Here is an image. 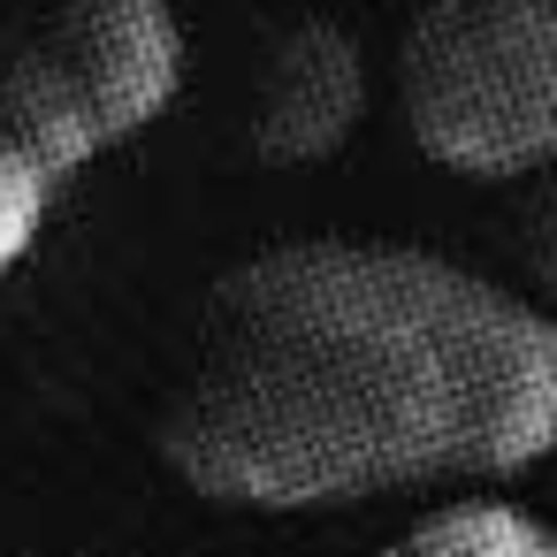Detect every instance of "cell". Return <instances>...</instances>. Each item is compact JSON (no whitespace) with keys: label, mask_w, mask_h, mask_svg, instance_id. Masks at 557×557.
Returning a JSON list of instances; mask_svg holds the SVG:
<instances>
[{"label":"cell","mask_w":557,"mask_h":557,"mask_svg":"<svg viewBox=\"0 0 557 557\" xmlns=\"http://www.w3.org/2000/svg\"><path fill=\"white\" fill-rule=\"evenodd\" d=\"M557 450V313L389 237H290L191 313L161 458L230 511L519 481Z\"/></svg>","instance_id":"6da1fadb"},{"label":"cell","mask_w":557,"mask_h":557,"mask_svg":"<svg viewBox=\"0 0 557 557\" xmlns=\"http://www.w3.org/2000/svg\"><path fill=\"white\" fill-rule=\"evenodd\" d=\"M412 146L466 184L557 161V0H428L397 47Z\"/></svg>","instance_id":"7a4b0ae2"},{"label":"cell","mask_w":557,"mask_h":557,"mask_svg":"<svg viewBox=\"0 0 557 557\" xmlns=\"http://www.w3.org/2000/svg\"><path fill=\"white\" fill-rule=\"evenodd\" d=\"M184 92L176 0H62L0 70V115L54 176L146 138Z\"/></svg>","instance_id":"3957f363"},{"label":"cell","mask_w":557,"mask_h":557,"mask_svg":"<svg viewBox=\"0 0 557 557\" xmlns=\"http://www.w3.org/2000/svg\"><path fill=\"white\" fill-rule=\"evenodd\" d=\"M359 123H367V47L329 16L290 24L260 62L252 153L268 169H313L336 161Z\"/></svg>","instance_id":"277c9868"},{"label":"cell","mask_w":557,"mask_h":557,"mask_svg":"<svg viewBox=\"0 0 557 557\" xmlns=\"http://www.w3.org/2000/svg\"><path fill=\"white\" fill-rule=\"evenodd\" d=\"M405 557H557V527L542 511H527L519 496H496L488 488H458L443 504H428L405 534H397Z\"/></svg>","instance_id":"5b68a950"},{"label":"cell","mask_w":557,"mask_h":557,"mask_svg":"<svg viewBox=\"0 0 557 557\" xmlns=\"http://www.w3.org/2000/svg\"><path fill=\"white\" fill-rule=\"evenodd\" d=\"M54 184L62 176L32 153V138L9 115H0V283L32 260V245H39L47 214H54Z\"/></svg>","instance_id":"8992f818"},{"label":"cell","mask_w":557,"mask_h":557,"mask_svg":"<svg viewBox=\"0 0 557 557\" xmlns=\"http://www.w3.org/2000/svg\"><path fill=\"white\" fill-rule=\"evenodd\" d=\"M527 207H519V268H527V290L557 313V161L542 176H527Z\"/></svg>","instance_id":"52a82bcc"}]
</instances>
